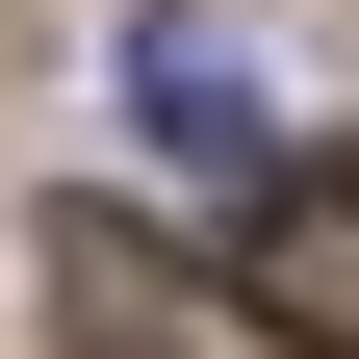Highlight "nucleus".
I'll return each instance as SVG.
<instances>
[{
  "instance_id": "1",
  "label": "nucleus",
  "mask_w": 359,
  "mask_h": 359,
  "mask_svg": "<svg viewBox=\"0 0 359 359\" xmlns=\"http://www.w3.org/2000/svg\"><path fill=\"white\" fill-rule=\"evenodd\" d=\"M231 308H257V359H359V154H283V180H257Z\"/></svg>"
},
{
  "instance_id": "2",
  "label": "nucleus",
  "mask_w": 359,
  "mask_h": 359,
  "mask_svg": "<svg viewBox=\"0 0 359 359\" xmlns=\"http://www.w3.org/2000/svg\"><path fill=\"white\" fill-rule=\"evenodd\" d=\"M128 128H154V154H205V180H283V103H257V52L231 26H205V0H128Z\"/></svg>"
},
{
  "instance_id": "3",
  "label": "nucleus",
  "mask_w": 359,
  "mask_h": 359,
  "mask_svg": "<svg viewBox=\"0 0 359 359\" xmlns=\"http://www.w3.org/2000/svg\"><path fill=\"white\" fill-rule=\"evenodd\" d=\"M52 308H77V359H257L231 308H205L154 231H128V205H77V231H52Z\"/></svg>"
}]
</instances>
